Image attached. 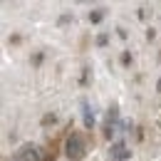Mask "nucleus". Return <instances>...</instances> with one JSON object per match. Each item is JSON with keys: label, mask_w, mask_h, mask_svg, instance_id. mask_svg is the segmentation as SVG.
<instances>
[{"label": "nucleus", "mask_w": 161, "mask_h": 161, "mask_svg": "<svg viewBox=\"0 0 161 161\" xmlns=\"http://www.w3.org/2000/svg\"><path fill=\"white\" fill-rule=\"evenodd\" d=\"M84 154H87V139L80 131H72L67 136V141H64V156L69 161H82Z\"/></svg>", "instance_id": "obj_1"}, {"label": "nucleus", "mask_w": 161, "mask_h": 161, "mask_svg": "<svg viewBox=\"0 0 161 161\" xmlns=\"http://www.w3.org/2000/svg\"><path fill=\"white\" fill-rule=\"evenodd\" d=\"M15 161H42V149L37 144H22L15 154Z\"/></svg>", "instance_id": "obj_2"}, {"label": "nucleus", "mask_w": 161, "mask_h": 161, "mask_svg": "<svg viewBox=\"0 0 161 161\" xmlns=\"http://www.w3.org/2000/svg\"><path fill=\"white\" fill-rule=\"evenodd\" d=\"M112 156H114L117 161H126L129 159V149H126L124 141H117V144L112 146Z\"/></svg>", "instance_id": "obj_3"}, {"label": "nucleus", "mask_w": 161, "mask_h": 161, "mask_svg": "<svg viewBox=\"0 0 161 161\" xmlns=\"http://www.w3.org/2000/svg\"><path fill=\"white\" fill-rule=\"evenodd\" d=\"M117 117H119V112H117V107H112V109L107 112V121H104V134H107V136H112V134H114L112 129H114V121H117Z\"/></svg>", "instance_id": "obj_4"}, {"label": "nucleus", "mask_w": 161, "mask_h": 161, "mask_svg": "<svg viewBox=\"0 0 161 161\" xmlns=\"http://www.w3.org/2000/svg\"><path fill=\"white\" fill-rule=\"evenodd\" d=\"M82 121H84L87 129H92V124H94V114H92V109H89L87 102H82Z\"/></svg>", "instance_id": "obj_5"}, {"label": "nucleus", "mask_w": 161, "mask_h": 161, "mask_svg": "<svg viewBox=\"0 0 161 161\" xmlns=\"http://www.w3.org/2000/svg\"><path fill=\"white\" fill-rule=\"evenodd\" d=\"M102 18H104V10H92V13H89V20L92 22H99Z\"/></svg>", "instance_id": "obj_6"}, {"label": "nucleus", "mask_w": 161, "mask_h": 161, "mask_svg": "<svg viewBox=\"0 0 161 161\" xmlns=\"http://www.w3.org/2000/svg\"><path fill=\"white\" fill-rule=\"evenodd\" d=\"M55 119H57V117H55V114H47V117H45V119H42V124H55Z\"/></svg>", "instance_id": "obj_7"}, {"label": "nucleus", "mask_w": 161, "mask_h": 161, "mask_svg": "<svg viewBox=\"0 0 161 161\" xmlns=\"http://www.w3.org/2000/svg\"><path fill=\"white\" fill-rule=\"evenodd\" d=\"M156 89H159V92H161V80H159V84H156Z\"/></svg>", "instance_id": "obj_8"}]
</instances>
